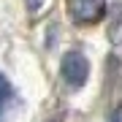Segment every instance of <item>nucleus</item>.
<instances>
[{
    "instance_id": "nucleus-1",
    "label": "nucleus",
    "mask_w": 122,
    "mask_h": 122,
    "mask_svg": "<svg viewBox=\"0 0 122 122\" xmlns=\"http://www.w3.org/2000/svg\"><path fill=\"white\" fill-rule=\"evenodd\" d=\"M60 73H62V79H65L68 87H73V90L84 87V81H87V76H90V62H87V57L79 54V52H68L65 57H62Z\"/></svg>"
},
{
    "instance_id": "nucleus-2",
    "label": "nucleus",
    "mask_w": 122,
    "mask_h": 122,
    "mask_svg": "<svg viewBox=\"0 0 122 122\" xmlns=\"http://www.w3.org/2000/svg\"><path fill=\"white\" fill-rule=\"evenodd\" d=\"M8 95H11V84L5 81V76H0V109H3L5 100H8Z\"/></svg>"
},
{
    "instance_id": "nucleus-3",
    "label": "nucleus",
    "mask_w": 122,
    "mask_h": 122,
    "mask_svg": "<svg viewBox=\"0 0 122 122\" xmlns=\"http://www.w3.org/2000/svg\"><path fill=\"white\" fill-rule=\"evenodd\" d=\"M111 122H122V109H119V111H114V114H111Z\"/></svg>"
},
{
    "instance_id": "nucleus-4",
    "label": "nucleus",
    "mask_w": 122,
    "mask_h": 122,
    "mask_svg": "<svg viewBox=\"0 0 122 122\" xmlns=\"http://www.w3.org/2000/svg\"><path fill=\"white\" fill-rule=\"evenodd\" d=\"M30 5H33V8H38V5H41V0H30Z\"/></svg>"
}]
</instances>
